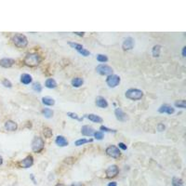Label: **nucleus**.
Wrapping results in <instances>:
<instances>
[{"mask_svg":"<svg viewBox=\"0 0 186 186\" xmlns=\"http://www.w3.org/2000/svg\"><path fill=\"white\" fill-rule=\"evenodd\" d=\"M69 45H70V46L72 47V48H76V50L78 52H79L80 50H83V48H83V46H82V45H80V44H77V43H73V42H70V43H69Z\"/></svg>","mask_w":186,"mask_h":186,"instance_id":"obj_26","label":"nucleus"},{"mask_svg":"<svg viewBox=\"0 0 186 186\" xmlns=\"http://www.w3.org/2000/svg\"><path fill=\"white\" fill-rule=\"evenodd\" d=\"M42 114L45 117L50 118V117H52V115H53V111L48 109V108H45V109L42 110Z\"/></svg>","mask_w":186,"mask_h":186,"instance_id":"obj_23","label":"nucleus"},{"mask_svg":"<svg viewBox=\"0 0 186 186\" xmlns=\"http://www.w3.org/2000/svg\"><path fill=\"white\" fill-rule=\"evenodd\" d=\"M67 115H68V116H70L71 118H74V119H76V120H79V121L82 120V119L78 117V116H77V114H74V113H71V112H68V113H67Z\"/></svg>","mask_w":186,"mask_h":186,"instance_id":"obj_32","label":"nucleus"},{"mask_svg":"<svg viewBox=\"0 0 186 186\" xmlns=\"http://www.w3.org/2000/svg\"><path fill=\"white\" fill-rule=\"evenodd\" d=\"M55 186H65L64 184H62V183H58V184H56Z\"/></svg>","mask_w":186,"mask_h":186,"instance_id":"obj_44","label":"nucleus"},{"mask_svg":"<svg viewBox=\"0 0 186 186\" xmlns=\"http://www.w3.org/2000/svg\"><path fill=\"white\" fill-rule=\"evenodd\" d=\"M43 133L46 138H50L52 136V130L50 128H44Z\"/></svg>","mask_w":186,"mask_h":186,"instance_id":"obj_27","label":"nucleus"},{"mask_svg":"<svg viewBox=\"0 0 186 186\" xmlns=\"http://www.w3.org/2000/svg\"><path fill=\"white\" fill-rule=\"evenodd\" d=\"M96 105L99 106L100 108H106L108 106V102L103 97L99 96L96 98Z\"/></svg>","mask_w":186,"mask_h":186,"instance_id":"obj_16","label":"nucleus"},{"mask_svg":"<svg viewBox=\"0 0 186 186\" xmlns=\"http://www.w3.org/2000/svg\"><path fill=\"white\" fill-rule=\"evenodd\" d=\"M87 117H88L90 121L95 122V123H102V117H100L99 115H96V114H88Z\"/></svg>","mask_w":186,"mask_h":186,"instance_id":"obj_20","label":"nucleus"},{"mask_svg":"<svg viewBox=\"0 0 186 186\" xmlns=\"http://www.w3.org/2000/svg\"><path fill=\"white\" fill-rule=\"evenodd\" d=\"M44 141L40 137H35L32 141V150L35 153H39L44 148Z\"/></svg>","mask_w":186,"mask_h":186,"instance_id":"obj_4","label":"nucleus"},{"mask_svg":"<svg viewBox=\"0 0 186 186\" xmlns=\"http://www.w3.org/2000/svg\"><path fill=\"white\" fill-rule=\"evenodd\" d=\"M33 164V158L32 155H28L27 157H25L22 161L20 163L21 167H24V169H28Z\"/></svg>","mask_w":186,"mask_h":186,"instance_id":"obj_11","label":"nucleus"},{"mask_svg":"<svg viewBox=\"0 0 186 186\" xmlns=\"http://www.w3.org/2000/svg\"><path fill=\"white\" fill-rule=\"evenodd\" d=\"M134 47V39L132 37H126L122 44V48L124 50H130Z\"/></svg>","mask_w":186,"mask_h":186,"instance_id":"obj_9","label":"nucleus"},{"mask_svg":"<svg viewBox=\"0 0 186 186\" xmlns=\"http://www.w3.org/2000/svg\"><path fill=\"white\" fill-rule=\"evenodd\" d=\"M185 50H186L185 47L182 48V56H183V57H185Z\"/></svg>","mask_w":186,"mask_h":186,"instance_id":"obj_42","label":"nucleus"},{"mask_svg":"<svg viewBox=\"0 0 186 186\" xmlns=\"http://www.w3.org/2000/svg\"><path fill=\"white\" fill-rule=\"evenodd\" d=\"M108 186H116V182L115 181H113V182H110L109 184H108Z\"/></svg>","mask_w":186,"mask_h":186,"instance_id":"obj_40","label":"nucleus"},{"mask_svg":"<svg viewBox=\"0 0 186 186\" xmlns=\"http://www.w3.org/2000/svg\"><path fill=\"white\" fill-rule=\"evenodd\" d=\"M106 154L111 156V157L113 158H117L120 156L121 155V152L119 150V148H117L116 146H114V145H111V146H108L106 148Z\"/></svg>","mask_w":186,"mask_h":186,"instance_id":"obj_6","label":"nucleus"},{"mask_svg":"<svg viewBox=\"0 0 186 186\" xmlns=\"http://www.w3.org/2000/svg\"><path fill=\"white\" fill-rule=\"evenodd\" d=\"M172 185L173 186H183V181H182L181 179L174 177L172 179Z\"/></svg>","mask_w":186,"mask_h":186,"instance_id":"obj_24","label":"nucleus"},{"mask_svg":"<svg viewBox=\"0 0 186 186\" xmlns=\"http://www.w3.org/2000/svg\"><path fill=\"white\" fill-rule=\"evenodd\" d=\"M33 89L37 91V92H41V90H42V87H41L40 83H35L33 85Z\"/></svg>","mask_w":186,"mask_h":186,"instance_id":"obj_31","label":"nucleus"},{"mask_svg":"<svg viewBox=\"0 0 186 186\" xmlns=\"http://www.w3.org/2000/svg\"><path fill=\"white\" fill-rule=\"evenodd\" d=\"M114 114H115V117H116L117 120L121 121V122H124V121H126L128 120V115H126L124 112H123L120 108H117V109H115L114 111Z\"/></svg>","mask_w":186,"mask_h":186,"instance_id":"obj_10","label":"nucleus"},{"mask_svg":"<svg viewBox=\"0 0 186 186\" xmlns=\"http://www.w3.org/2000/svg\"><path fill=\"white\" fill-rule=\"evenodd\" d=\"M94 128H91L90 126H83L81 128V133L83 134L84 136H88L90 137L92 135H94Z\"/></svg>","mask_w":186,"mask_h":186,"instance_id":"obj_13","label":"nucleus"},{"mask_svg":"<svg viewBox=\"0 0 186 186\" xmlns=\"http://www.w3.org/2000/svg\"><path fill=\"white\" fill-rule=\"evenodd\" d=\"M97 61L100 62H106L108 61V58L106 57L105 55L99 54L98 56H97Z\"/></svg>","mask_w":186,"mask_h":186,"instance_id":"obj_29","label":"nucleus"},{"mask_svg":"<svg viewBox=\"0 0 186 186\" xmlns=\"http://www.w3.org/2000/svg\"><path fill=\"white\" fill-rule=\"evenodd\" d=\"M2 163H3V159H2V157L0 156V166L2 165Z\"/></svg>","mask_w":186,"mask_h":186,"instance_id":"obj_43","label":"nucleus"},{"mask_svg":"<svg viewBox=\"0 0 186 186\" xmlns=\"http://www.w3.org/2000/svg\"><path fill=\"white\" fill-rule=\"evenodd\" d=\"M2 84L5 86V87H7V88H11V87H12V85H11L10 81H9L7 79H4L2 81Z\"/></svg>","mask_w":186,"mask_h":186,"instance_id":"obj_34","label":"nucleus"},{"mask_svg":"<svg viewBox=\"0 0 186 186\" xmlns=\"http://www.w3.org/2000/svg\"><path fill=\"white\" fill-rule=\"evenodd\" d=\"M126 97L129 100H141L143 98V93L140 89H137V88H130L128 90L126 91Z\"/></svg>","mask_w":186,"mask_h":186,"instance_id":"obj_2","label":"nucleus"},{"mask_svg":"<svg viewBox=\"0 0 186 186\" xmlns=\"http://www.w3.org/2000/svg\"><path fill=\"white\" fill-rule=\"evenodd\" d=\"M118 172H119V169H118V167H117L116 165H112V166H110V167L106 169V171H105L106 176H107V178H109V179L115 177V176H116V175L118 174Z\"/></svg>","mask_w":186,"mask_h":186,"instance_id":"obj_8","label":"nucleus"},{"mask_svg":"<svg viewBox=\"0 0 186 186\" xmlns=\"http://www.w3.org/2000/svg\"><path fill=\"white\" fill-rule=\"evenodd\" d=\"M160 48H161V46H159V45H156V46L153 48V55H154V57H159Z\"/></svg>","mask_w":186,"mask_h":186,"instance_id":"obj_25","label":"nucleus"},{"mask_svg":"<svg viewBox=\"0 0 186 186\" xmlns=\"http://www.w3.org/2000/svg\"><path fill=\"white\" fill-rule=\"evenodd\" d=\"M18 126H17V123H15L14 121H11V120H7L5 123V128L9 131H15L17 129Z\"/></svg>","mask_w":186,"mask_h":186,"instance_id":"obj_15","label":"nucleus"},{"mask_svg":"<svg viewBox=\"0 0 186 186\" xmlns=\"http://www.w3.org/2000/svg\"><path fill=\"white\" fill-rule=\"evenodd\" d=\"M175 106L184 109V108H185V100H179V102H175Z\"/></svg>","mask_w":186,"mask_h":186,"instance_id":"obj_30","label":"nucleus"},{"mask_svg":"<svg viewBox=\"0 0 186 186\" xmlns=\"http://www.w3.org/2000/svg\"><path fill=\"white\" fill-rule=\"evenodd\" d=\"M12 41L15 46L18 48H25L28 44V40L26 38V36L21 35V33H16L13 36Z\"/></svg>","mask_w":186,"mask_h":186,"instance_id":"obj_3","label":"nucleus"},{"mask_svg":"<svg viewBox=\"0 0 186 186\" xmlns=\"http://www.w3.org/2000/svg\"><path fill=\"white\" fill-rule=\"evenodd\" d=\"M71 186H84V185L80 183V182H74V183H73Z\"/></svg>","mask_w":186,"mask_h":186,"instance_id":"obj_39","label":"nucleus"},{"mask_svg":"<svg viewBox=\"0 0 186 186\" xmlns=\"http://www.w3.org/2000/svg\"><path fill=\"white\" fill-rule=\"evenodd\" d=\"M100 130H102V131H106V132H116V130L110 129V128H106V126H100Z\"/></svg>","mask_w":186,"mask_h":186,"instance_id":"obj_35","label":"nucleus"},{"mask_svg":"<svg viewBox=\"0 0 186 186\" xmlns=\"http://www.w3.org/2000/svg\"><path fill=\"white\" fill-rule=\"evenodd\" d=\"M42 102L45 104V105H48V106H52L54 105L55 100L50 98V97H43L42 98Z\"/></svg>","mask_w":186,"mask_h":186,"instance_id":"obj_21","label":"nucleus"},{"mask_svg":"<svg viewBox=\"0 0 186 186\" xmlns=\"http://www.w3.org/2000/svg\"><path fill=\"white\" fill-rule=\"evenodd\" d=\"M164 129H165V126H164L163 124H159L158 125V130H159V131H163Z\"/></svg>","mask_w":186,"mask_h":186,"instance_id":"obj_38","label":"nucleus"},{"mask_svg":"<svg viewBox=\"0 0 186 186\" xmlns=\"http://www.w3.org/2000/svg\"><path fill=\"white\" fill-rule=\"evenodd\" d=\"M118 146L120 147L122 150H126V145L125 143H119L118 144Z\"/></svg>","mask_w":186,"mask_h":186,"instance_id":"obj_37","label":"nucleus"},{"mask_svg":"<svg viewBox=\"0 0 186 186\" xmlns=\"http://www.w3.org/2000/svg\"><path fill=\"white\" fill-rule=\"evenodd\" d=\"M92 141V140H85V139H80V140H77L76 141V146H80V145H83L85 143H90Z\"/></svg>","mask_w":186,"mask_h":186,"instance_id":"obj_28","label":"nucleus"},{"mask_svg":"<svg viewBox=\"0 0 186 186\" xmlns=\"http://www.w3.org/2000/svg\"><path fill=\"white\" fill-rule=\"evenodd\" d=\"M94 136L97 140H102V138H103V134L102 132H100V131H97V132H94Z\"/></svg>","mask_w":186,"mask_h":186,"instance_id":"obj_33","label":"nucleus"},{"mask_svg":"<svg viewBox=\"0 0 186 186\" xmlns=\"http://www.w3.org/2000/svg\"><path fill=\"white\" fill-rule=\"evenodd\" d=\"M76 33V35H80V36H83V35H84V33H76H76Z\"/></svg>","mask_w":186,"mask_h":186,"instance_id":"obj_41","label":"nucleus"},{"mask_svg":"<svg viewBox=\"0 0 186 186\" xmlns=\"http://www.w3.org/2000/svg\"><path fill=\"white\" fill-rule=\"evenodd\" d=\"M41 62L40 56L37 53H28L25 56V58L23 60V62L25 65L30 66V67H35L39 64V62Z\"/></svg>","mask_w":186,"mask_h":186,"instance_id":"obj_1","label":"nucleus"},{"mask_svg":"<svg viewBox=\"0 0 186 186\" xmlns=\"http://www.w3.org/2000/svg\"><path fill=\"white\" fill-rule=\"evenodd\" d=\"M45 85H46V87L48 88H55L56 87H57V83H56V81L54 79H52V78H48V79H47Z\"/></svg>","mask_w":186,"mask_h":186,"instance_id":"obj_22","label":"nucleus"},{"mask_svg":"<svg viewBox=\"0 0 186 186\" xmlns=\"http://www.w3.org/2000/svg\"><path fill=\"white\" fill-rule=\"evenodd\" d=\"M55 143L58 146H61V147H64L68 145V141H67V140L63 136H58L56 138Z\"/></svg>","mask_w":186,"mask_h":186,"instance_id":"obj_17","label":"nucleus"},{"mask_svg":"<svg viewBox=\"0 0 186 186\" xmlns=\"http://www.w3.org/2000/svg\"><path fill=\"white\" fill-rule=\"evenodd\" d=\"M15 63V61L13 59H9V58H4L2 60H0V65L4 68H9Z\"/></svg>","mask_w":186,"mask_h":186,"instance_id":"obj_12","label":"nucleus"},{"mask_svg":"<svg viewBox=\"0 0 186 186\" xmlns=\"http://www.w3.org/2000/svg\"><path fill=\"white\" fill-rule=\"evenodd\" d=\"M84 83V80L81 77H74L72 80V86L74 88H79Z\"/></svg>","mask_w":186,"mask_h":186,"instance_id":"obj_19","label":"nucleus"},{"mask_svg":"<svg viewBox=\"0 0 186 186\" xmlns=\"http://www.w3.org/2000/svg\"><path fill=\"white\" fill-rule=\"evenodd\" d=\"M79 53L82 54V56H85V57H87V56H88L89 54H90V52H89L88 50H85V48H83V50L79 51Z\"/></svg>","mask_w":186,"mask_h":186,"instance_id":"obj_36","label":"nucleus"},{"mask_svg":"<svg viewBox=\"0 0 186 186\" xmlns=\"http://www.w3.org/2000/svg\"><path fill=\"white\" fill-rule=\"evenodd\" d=\"M106 83L110 88H115L120 83V77L116 74H111L106 78Z\"/></svg>","mask_w":186,"mask_h":186,"instance_id":"obj_7","label":"nucleus"},{"mask_svg":"<svg viewBox=\"0 0 186 186\" xmlns=\"http://www.w3.org/2000/svg\"><path fill=\"white\" fill-rule=\"evenodd\" d=\"M21 82L24 85H28L32 82V76L28 74H23L21 76Z\"/></svg>","mask_w":186,"mask_h":186,"instance_id":"obj_18","label":"nucleus"},{"mask_svg":"<svg viewBox=\"0 0 186 186\" xmlns=\"http://www.w3.org/2000/svg\"><path fill=\"white\" fill-rule=\"evenodd\" d=\"M96 71L97 73H99L102 76H111V74H113V69H112V67L106 64L98 65L96 68Z\"/></svg>","mask_w":186,"mask_h":186,"instance_id":"obj_5","label":"nucleus"},{"mask_svg":"<svg viewBox=\"0 0 186 186\" xmlns=\"http://www.w3.org/2000/svg\"><path fill=\"white\" fill-rule=\"evenodd\" d=\"M159 113H167V114H173L174 112H175V109L174 108H172L171 106L169 105H167V104H164V105H162L161 107L159 108V110H158Z\"/></svg>","mask_w":186,"mask_h":186,"instance_id":"obj_14","label":"nucleus"}]
</instances>
